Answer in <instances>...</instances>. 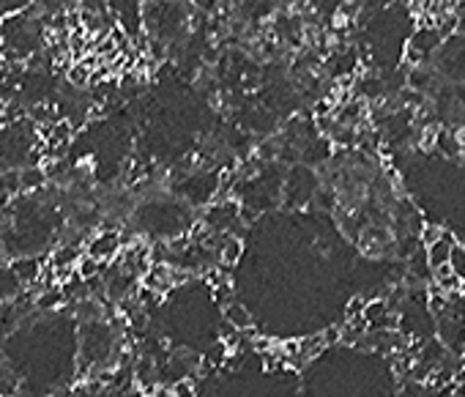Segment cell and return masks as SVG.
<instances>
[{
    "label": "cell",
    "instance_id": "6da1fadb",
    "mask_svg": "<svg viewBox=\"0 0 465 397\" xmlns=\"http://www.w3.org/2000/svg\"><path fill=\"white\" fill-rule=\"evenodd\" d=\"M121 250H124V238L118 231H99V233L90 235L82 247V253L99 263H112L121 255Z\"/></svg>",
    "mask_w": 465,
    "mask_h": 397
},
{
    "label": "cell",
    "instance_id": "7a4b0ae2",
    "mask_svg": "<svg viewBox=\"0 0 465 397\" xmlns=\"http://www.w3.org/2000/svg\"><path fill=\"white\" fill-rule=\"evenodd\" d=\"M44 266H47V263H44L41 258H33V255H22V258H14V260L9 263L11 274L17 277L22 285H36Z\"/></svg>",
    "mask_w": 465,
    "mask_h": 397
},
{
    "label": "cell",
    "instance_id": "3957f363",
    "mask_svg": "<svg viewBox=\"0 0 465 397\" xmlns=\"http://www.w3.org/2000/svg\"><path fill=\"white\" fill-rule=\"evenodd\" d=\"M451 247H454V235L447 233V231L438 235V238H435L432 244H427V247H424V260H427L429 271L444 269V266H447Z\"/></svg>",
    "mask_w": 465,
    "mask_h": 397
},
{
    "label": "cell",
    "instance_id": "277c9868",
    "mask_svg": "<svg viewBox=\"0 0 465 397\" xmlns=\"http://www.w3.org/2000/svg\"><path fill=\"white\" fill-rule=\"evenodd\" d=\"M19 173V192H38V189H44V184H47V176H44V170L41 167H22L17 170Z\"/></svg>",
    "mask_w": 465,
    "mask_h": 397
},
{
    "label": "cell",
    "instance_id": "5b68a950",
    "mask_svg": "<svg viewBox=\"0 0 465 397\" xmlns=\"http://www.w3.org/2000/svg\"><path fill=\"white\" fill-rule=\"evenodd\" d=\"M241 253H244L241 238H238V235L225 233V241H222V247H219V260H222L225 266H232V263H238Z\"/></svg>",
    "mask_w": 465,
    "mask_h": 397
},
{
    "label": "cell",
    "instance_id": "8992f818",
    "mask_svg": "<svg viewBox=\"0 0 465 397\" xmlns=\"http://www.w3.org/2000/svg\"><path fill=\"white\" fill-rule=\"evenodd\" d=\"M449 271L454 274V280L463 285L465 290V244L460 241H454V247H451V253H449Z\"/></svg>",
    "mask_w": 465,
    "mask_h": 397
},
{
    "label": "cell",
    "instance_id": "52a82bcc",
    "mask_svg": "<svg viewBox=\"0 0 465 397\" xmlns=\"http://www.w3.org/2000/svg\"><path fill=\"white\" fill-rule=\"evenodd\" d=\"M225 318H228V324L235 329V332H244V329H250V312L241 307L238 302H228L225 305Z\"/></svg>",
    "mask_w": 465,
    "mask_h": 397
},
{
    "label": "cell",
    "instance_id": "ba28073f",
    "mask_svg": "<svg viewBox=\"0 0 465 397\" xmlns=\"http://www.w3.org/2000/svg\"><path fill=\"white\" fill-rule=\"evenodd\" d=\"M102 269H105V263H99V260H93V258H88V255L82 253L80 260H77V266H74V274L88 282L93 277H102Z\"/></svg>",
    "mask_w": 465,
    "mask_h": 397
},
{
    "label": "cell",
    "instance_id": "9c48e42d",
    "mask_svg": "<svg viewBox=\"0 0 465 397\" xmlns=\"http://www.w3.org/2000/svg\"><path fill=\"white\" fill-rule=\"evenodd\" d=\"M435 145L447 154V157H460V137L454 132H438L435 134Z\"/></svg>",
    "mask_w": 465,
    "mask_h": 397
},
{
    "label": "cell",
    "instance_id": "30bf717a",
    "mask_svg": "<svg viewBox=\"0 0 465 397\" xmlns=\"http://www.w3.org/2000/svg\"><path fill=\"white\" fill-rule=\"evenodd\" d=\"M195 379H178L173 381V386H170V397H195Z\"/></svg>",
    "mask_w": 465,
    "mask_h": 397
}]
</instances>
